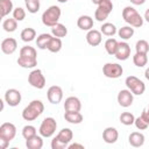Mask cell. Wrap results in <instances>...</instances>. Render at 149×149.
<instances>
[{
    "label": "cell",
    "instance_id": "39",
    "mask_svg": "<svg viewBox=\"0 0 149 149\" xmlns=\"http://www.w3.org/2000/svg\"><path fill=\"white\" fill-rule=\"evenodd\" d=\"M135 50H136V52H140V54H148L149 52V43L146 40H139L135 44Z\"/></svg>",
    "mask_w": 149,
    "mask_h": 149
},
{
    "label": "cell",
    "instance_id": "4",
    "mask_svg": "<svg viewBox=\"0 0 149 149\" xmlns=\"http://www.w3.org/2000/svg\"><path fill=\"white\" fill-rule=\"evenodd\" d=\"M125 84H126L127 88L133 92V94H135V95H142L146 91L144 83L135 76H128L125 80Z\"/></svg>",
    "mask_w": 149,
    "mask_h": 149
},
{
    "label": "cell",
    "instance_id": "16",
    "mask_svg": "<svg viewBox=\"0 0 149 149\" xmlns=\"http://www.w3.org/2000/svg\"><path fill=\"white\" fill-rule=\"evenodd\" d=\"M102 41V34L100 30L97 29H91L87 31L86 34V42L91 45V47H97L101 43Z\"/></svg>",
    "mask_w": 149,
    "mask_h": 149
},
{
    "label": "cell",
    "instance_id": "7",
    "mask_svg": "<svg viewBox=\"0 0 149 149\" xmlns=\"http://www.w3.org/2000/svg\"><path fill=\"white\" fill-rule=\"evenodd\" d=\"M102 73L107 78L116 79V78L121 77V74L123 73V69L118 63H106L102 66Z\"/></svg>",
    "mask_w": 149,
    "mask_h": 149
},
{
    "label": "cell",
    "instance_id": "43",
    "mask_svg": "<svg viewBox=\"0 0 149 149\" xmlns=\"http://www.w3.org/2000/svg\"><path fill=\"white\" fill-rule=\"evenodd\" d=\"M68 148H69V149H73V148H80V149H84V146L80 144V143H72V144H69Z\"/></svg>",
    "mask_w": 149,
    "mask_h": 149
},
{
    "label": "cell",
    "instance_id": "2",
    "mask_svg": "<svg viewBox=\"0 0 149 149\" xmlns=\"http://www.w3.org/2000/svg\"><path fill=\"white\" fill-rule=\"evenodd\" d=\"M122 19L132 27L134 28H140L143 26V17L141 14L132 6H126L122 9Z\"/></svg>",
    "mask_w": 149,
    "mask_h": 149
},
{
    "label": "cell",
    "instance_id": "27",
    "mask_svg": "<svg viewBox=\"0 0 149 149\" xmlns=\"http://www.w3.org/2000/svg\"><path fill=\"white\" fill-rule=\"evenodd\" d=\"M100 31H101V34L105 35V36H113V35H115V34L118 33L115 24H113V23H111V22H105V23H102L101 27H100Z\"/></svg>",
    "mask_w": 149,
    "mask_h": 149
},
{
    "label": "cell",
    "instance_id": "15",
    "mask_svg": "<svg viewBox=\"0 0 149 149\" xmlns=\"http://www.w3.org/2000/svg\"><path fill=\"white\" fill-rule=\"evenodd\" d=\"M119 139V132L115 127H107L104 129L102 132V140L108 143V144H113L118 141Z\"/></svg>",
    "mask_w": 149,
    "mask_h": 149
},
{
    "label": "cell",
    "instance_id": "48",
    "mask_svg": "<svg viewBox=\"0 0 149 149\" xmlns=\"http://www.w3.org/2000/svg\"><path fill=\"white\" fill-rule=\"evenodd\" d=\"M58 2H61V3H65V2H68L69 0H57Z\"/></svg>",
    "mask_w": 149,
    "mask_h": 149
},
{
    "label": "cell",
    "instance_id": "49",
    "mask_svg": "<svg viewBox=\"0 0 149 149\" xmlns=\"http://www.w3.org/2000/svg\"><path fill=\"white\" fill-rule=\"evenodd\" d=\"M146 111H147V113H148V114H149V106H148V107H147V109H146Z\"/></svg>",
    "mask_w": 149,
    "mask_h": 149
},
{
    "label": "cell",
    "instance_id": "5",
    "mask_svg": "<svg viewBox=\"0 0 149 149\" xmlns=\"http://www.w3.org/2000/svg\"><path fill=\"white\" fill-rule=\"evenodd\" d=\"M56 129H57L56 120L51 116H48L42 121V123L40 126V129H38V133L43 137H51L55 134Z\"/></svg>",
    "mask_w": 149,
    "mask_h": 149
},
{
    "label": "cell",
    "instance_id": "10",
    "mask_svg": "<svg viewBox=\"0 0 149 149\" xmlns=\"http://www.w3.org/2000/svg\"><path fill=\"white\" fill-rule=\"evenodd\" d=\"M5 101L7 102L8 106H12V107H15L17 106L20 102H21V92L16 88H8L6 92H5V97H3Z\"/></svg>",
    "mask_w": 149,
    "mask_h": 149
},
{
    "label": "cell",
    "instance_id": "31",
    "mask_svg": "<svg viewBox=\"0 0 149 149\" xmlns=\"http://www.w3.org/2000/svg\"><path fill=\"white\" fill-rule=\"evenodd\" d=\"M20 57H26V58H37V52L34 47L30 45H24L20 49Z\"/></svg>",
    "mask_w": 149,
    "mask_h": 149
},
{
    "label": "cell",
    "instance_id": "35",
    "mask_svg": "<svg viewBox=\"0 0 149 149\" xmlns=\"http://www.w3.org/2000/svg\"><path fill=\"white\" fill-rule=\"evenodd\" d=\"M120 122L125 126H132L135 122V116L130 112H123L120 115Z\"/></svg>",
    "mask_w": 149,
    "mask_h": 149
},
{
    "label": "cell",
    "instance_id": "25",
    "mask_svg": "<svg viewBox=\"0 0 149 149\" xmlns=\"http://www.w3.org/2000/svg\"><path fill=\"white\" fill-rule=\"evenodd\" d=\"M17 64L19 66L23 69H33L37 65V58H26V57H20L17 58Z\"/></svg>",
    "mask_w": 149,
    "mask_h": 149
},
{
    "label": "cell",
    "instance_id": "44",
    "mask_svg": "<svg viewBox=\"0 0 149 149\" xmlns=\"http://www.w3.org/2000/svg\"><path fill=\"white\" fill-rule=\"evenodd\" d=\"M129 1L135 6H141V5H143L146 2V0H129Z\"/></svg>",
    "mask_w": 149,
    "mask_h": 149
},
{
    "label": "cell",
    "instance_id": "33",
    "mask_svg": "<svg viewBox=\"0 0 149 149\" xmlns=\"http://www.w3.org/2000/svg\"><path fill=\"white\" fill-rule=\"evenodd\" d=\"M148 54H140V52H136L134 56H133V63L135 66L137 68H143L144 65H147L148 63Z\"/></svg>",
    "mask_w": 149,
    "mask_h": 149
},
{
    "label": "cell",
    "instance_id": "19",
    "mask_svg": "<svg viewBox=\"0 0 149 149\" xmlns=\"http://www.w3.org/2000/svg\"><path fill=\"white\" fill-rule=\"evenodd\" d=\"M134 125H135V127H136L137 129H140V130H144V129L148 128V126H149V114L147 113L146 109L141 113L140 116L135 118Z\"/></svg>",
    "mask_w": 149,
    "mask_h": 149
},
{
    "label": "cell",
    "instance_id": "28",
    "mask_svg": "<svg viewBox=\"0 0 149 149\" xmlns=\"http://www.w3.org/2000/svg\"><path fill=\"white\" fill-rule=\"evenodd\" d=\"M118 44H119V42L115 38H112V37L107 38L106 42H105V50H106V52L108 55H111V56H114L115 52H116V49H118Z\"/></svg>",
    "mask_w": 149,
    "mask_h": 149
},
{
    "label": "cell",
    "instance_id": "37",
    "mask_svg": "<svg viewBox=\"0 0 149 149\" xmlns=\"http://www.w3.org/2000/svg\"><path fill=\"white\" fill-rule=\"evenodd\" d=\"M37 135V132H36V128L31 125H27L22 128V136L24 137V140H28V139H31L33 136Z\"/></svg>",
    "mask_w": 149,
    "mask_h": 149
},
{
    "label": "cell",
    "instance_id": "22",
    "mask_svg": "<svg viewBox=\"0 0 149 149\" xmlns=\"http://www.w3.org/2000/svg\"><path fill=\"white\" fill-rule=\"evenodd\" d=\"M43 136L41 135H35L31 139L26 140V147L28 149H41L43 147Z\"/></svg>",
    "mask_w": 149,
    "mask_h": 149
},
{
    "label": "cell",
    "instance_id": "40",
    "mask_svg": "<svg viewBox=\"0 0 149 149\" xmlns=\"http://www.w3.org/2000/svg\"><path fill=\"white\" fill-rule=\"evenodd\" d=\"M13 17H14L16 21H22V20H24V17H26V10H24L22 7H16V8H14V10H13Z\"/></svg>",
    "mask_w": 149,
    "mask_h": 149
},
{
    "label": "cell",
    "instance_id": "38",
    "mask_svg": "<svg viewBox=\"0 0 149 149\" xmlns=\"http://www.w3.org/2000/svg\"><path fill=\"white\" fill-rule=\"evenodd\" d=\"M26 2V8L28 9L29 13L31 14H35L40 10V0H28V1H24Z\"/></svg>",
    "mask_w": 149,
    "mask_h": 149
},
{
    "label": "cell",
    "instance_id": "13",
    "mask_svg": "<svg viewBox=\"0 0 149 149\" xmlns=\"http://www.w3.org/2000/svg\"><path fill=\"white\" fill-rule=\"evenodd\" d=\"M115 58L119 61H126L130 56V45L127 42H119L118 49L115 52Z\"/></svg>",
    "mask_w": 149,
    "mask_h": 149
},
{
    "label": "cell",
    "instance_id": "20",
    "mask_svg": "<svg viewBox=\"0 0 149 149\" xmlns=\"http://www.w3.org/2000/svg\"><path fill=\"white\" fill-rule=\"evenodd\" d=\"M64 119L72 125H79L83 122L84 116L80 112H65L64 113Z\"/></svg>",
    "mask_w": 149,
    "mask_h": 149
},
{
    "label": "cell",
    "instance_id": "24",
    "mask_svg": "<svg viewBox=\"0 0 149 149\" xmlns=\"http://www.w3.org/2000/svg\"><path fill=\"white\" fill-rule=\"evenodd\" d=\"M52 37V34H48V33H43V34H40L36 38V45L38 49L41 50H44L47 49L48 47V43L50 41V38Z\"/></svg>",
    "mask_w": 149,
    "mask_h": 149
},
{
    "label": "cell",
    "instance_id": "6",
    "mask_svg": "<svg viewBox=\"0 0 149 149\" xmlns=\"http://www.w3.org/2000/svg\"><path fill=\"white\" fill-rule=\"evenodd\" d=\"M28 83H29L33 87H35V88H37V90L44 88L47 80H45V77H44L42 70H41V69H34V70L28 74Z\"/></svg>",
    "mask_w": 149,
    "mask_h": 149
},
{
    "label": "cell",
    "instance_id": "18",
    "mask_svg": "<svg viewBox=\"0 0 149 149\" xmlns=\"http://www.w3.org/2000/svg\"><path fill=\"white\" fill-rule=\"evenodd\" d=\"M77 26L81 30H91L93 28V19L90 15H80L77 20Z\"/></svg>",
    "mask_w": 149,
    "mask_h": 149
},
{
    "label": "cell",
    "instance_id": "1",
    "mask_svg": "<svg viewBox=\"0 0 149 149\" xmlns=\"http://www.w3.org/2000/svg\"><path fill=\"white\" fill-rule=\"evenodd\" d=\"M44 111V105L41 100H33L29 102L28 106H26L22 111V118L26 121H34L36 120Z\"/></svg>",
    "mask_w": 149,
    "mask_h": 149
},
{
    "label": "cell",
    "instance_id": "14",
    "mask_svg": "<svg viewBox=\"0 0 149 149\" xmlns=\"http://www.w3.org/2000/svg\"><path fill=\"white\" fill-rule=\"evenodd\" d=\"M17 49V42L13 37H7L1 42V51L6 55H12Z\"/></svg>",
    "mask_w": 149,
    "mask_h": 149
},
{
    "label": "cell",
    "instance_id": "41",
    "mask_svg": "<svg viewBox=\"0 0 149 149\" xmlns=\"http://www.w3.org/2000/svg\"><path fill=\"white\" fill-rule=\"evenodd\" d=\"M51 148L52 149H65V148H68V144H65V143H63L62 141H59L56 136L52 139V141H51Z\"/></svg>",
    "mask_w": 149,
    "mask_h": 149
},
{
    "label": "cell",
    "instance_id": "45",
    "mask_svg": "<svg viewBox=\"0 0 149 149\" xmlns=\"http://www.w3.org/2000/svg\"><path fill=\"white\" fill-rule=\"evenodd\" d=\"M143 19L147 21V22H149V8L146 10V13H144V16H143Z\"/></svg>",
    "mask_w": 149,
    "mask_h": 149
},
{
    "label": "cell",
    "instance_id": "11",
    "mask_svg": "<svg viewBox=\"0 0 149 149\" xmlns=\"http://www.w3.org/2000/svg\"><path fill=\"white\" fill-rule=\"evenodd\" d=\"M116 99H118V104H119L121 107L127 108V107L132 106V104H133V101H134V94H133V92H132L130 90H128V88H127V90H121V91L118 93Z\"/></svg>",
    "mask_w": 149,
    "mask_h": 149
},
{
    "label": "cell",
    "instance_id": "9",
    "mask_svg": "<svg viewBox=\"0 0 149 149\" xmlns=\"http://www.w3.org/2000/svg\"><path fill=\"white\" fill-rule=\"evenodd\" d=\"M47 98L49 100V102L54 104V105H57L62 101L63 99V90L61 86L58 85H52L48 88L47 91Z\"/></svg>",
    "mask_w": 149,
    "mask_h": 149
},
{
    "label": "cell",
    "instance_id": "23",
    "mask_svg": "<svg viewBox=\"0 0 149 149\" xmlns=\"http://www.w3.org/2000/svg\"><path fill=\"white\" fill-rule=\"evenodd\" d=\"M62 47H63L62 40H61L59 37H55V36H52V37L50 38L49 43H48V47H47V49H48L50 52H54V54H56V52H59V51H61Z\"/></svg>",
    "mask_w": 149,
    "mask_h": 149
},
{
    "label": "cell",
    "instance_id": "8",
    "mask_svg": "<svg viewBox=\"0 0 149 149\" xmlns=\"http://www.w3.org/2000/svg\"><path fill=\"white\" fill-rule=\"evenodd\" d=\"M15 135H16V127L14 123L3 122L0 126V139L7 140L8 142H10L12 140H14Z\"/></svg>",
    "mask_w": 149,
    "mask_h": 149
},
{
    "label": "cell",
    "instance_id": "50",
    "mask_svg": "<svg viewBox=\"0 0 149 149\" xmlns=\"http://www.w3.org/2000/svg\"><path fill=\"white\" fill-rule=\"evenodd\" d=\"M24 1H28V0H24Z\"/></svg>",
    "mask_w": 149,
    "mask_h": 149
},
{
    "label": "cell",
    "instance_id": "42",
    "mask_svg": "<svg viewBox=\"0 0 149 149\" xmlns=\"http://www.w3.org/2000/svg\"><path fill=\"white\" fill-rule=\"evenodd\" d=\"M9 142L7 140H3V139H0V149H6L8 147Z\"/></svg>",
    "mask_w": 149,
    "mask_h": 149
},
{
    "label": "cell",
    "instance_id": "21",
    "mask_svg": "<svg viewBox=\"0 0 149 149\" xmlns=\"http://www.w3.org/2000/svg\"><path fill=\"white\" fill-rule=\"evenodd\" d=\"M56 137L59 140V141H62L63 143H65V144H70V142L72 141V139H73V133H72V130L70 129V128H63L62 130H59V133L56 135Z\"/></svg>",
    "mask_w": 149,
    "mask_h": 149
},
{
    "label": "cell",
    "instance_id": "26",
    "mask_svg": "<svg viewBox=\"0 0 149 149\" xmlns=\"http://www.w3.org/2000/svg\"><path fill=\"white\" fill-rule=\"evenodd\" d=\"M51 34L55 37H59V38L65 37L68 35V28L63 23H59L58 22L57 24H55L54 27H51Z\"/></svg>",
    "mask_w": 149,
    "mask_h": 149
},
{
    "label": "cell",
    "instance_id": "12",
    "mask_svg": "<svg viewBox=\"0 0 149 149\" xmlns=\"http://www.w3.org/2000/svg\"><path fill=\"white\" fill-rule=\"evenodd\" d=\"M81 102L77 97H68L64 101V111L65 112H80Z\"/></svg>",
    "mask_w": 149,
    "mask_h": 149
},
{
    "label": "cell",
    "instance_id": "29",
    "mask_svg": "<svg viewBox=\"0 0 149 149\" xmlns=\"http://www.w3.org/2000/svg\"><path fill=\"white\" fill-rule=\"evenodd\" d=\"M134 33H135L134 27H132V26H123V27L119 28V30H118V35L122 40H129L130 37H133Z\"/></svg>",
    "mask_w": 149,
    "mask_h": 149
},
{
    "label": "cell",
    "instance_id": "36",
    "mask_svg": "<svg viewBox=\"0 0 149 149\" xmlns=\"http://www.w3.org/2000/svg\"><path fill=\"white\" fill-rule=\"evenodd\" d=\"M109 14H111V12H108L107 9H104L102 7L98 6L97 9H95V12H94V19L97 21H99V22H104L108 17Z\"/></svg>",
    "mask_w": 149,
    "mask_h": 149
},
{
    "label": "cell",
    "instance_id": "3",
    "mask_svg": "<svg viewBox=\"0 0 149 149\" xmlns=\"http://www.w3.org/2000/svg\"><path fill=\"white\" fill-rule=\"evenodd\" d=\"M61 15H62V10L58 6H50L49 8H47L43 14H42V23L47 27H54L55 24L58 23L59 19H61Z\"/></svg>",
    "mask_w": 149,
    "mask_h": 149
},
{
    "label": "cell",
    "instance_id": "47",
    "mask_svg": "<svg viewBox=\"0 0 149 149\" xmlns=\"http://www.w3.org/2000/svg\"><path fill=\"white\" fill-rule=\"evenodd\" d=\"M91 1H92L94 5H97V6H98V5H99V2H100L101 0H91Z\"/></svg>",
    "mask_w": 149,
    "mask_h": 149
},
{
    "label": "cell",
    "instance_id": "46",
    "mask_svg": "<svg viewBox=\"0 0 149 149\" xmlns=\"http://www.w3.org/2000/svg\"><path fill=\"white\" fill-rule=\"evenodd\" d=\"M144 77H146V78L149 80V68L146 70V72H144Z\"/></svg>",
    "mask_w": 149,
    "mask_h": 149
},
{
    "label": "cell",
    "instance_id": "34",
    "mask_svg": "<svg viewBox=\"0 0 149 149\" xmlns=\"http://www.w3.org/2000/svg\"><path fill=\"white\" fill-rule=\"evenodd\" d=\"M2 28L7 33H13L17 28V21L14 17H12V19L10 17L9 19H5L3 22H2Z\"/></svg>",
    "mask_w": 149,
    "mask_h": 149
},
{
    "label": "cell",
    "instance_id": "32",
    "mask_svg": "<svg viewBox=\"0 0 149 149\" xmlns=\"http://www.w3.org/2000/svg\"><path fill=\"white\" fill-rule=\"evenodd\" d=\"M13 2L12 0H0V12H1V17L7 16L10 12H13Z\"/></svg>",
    "mask_w": 149,
    "mask_h": 149
},
{
    "label": "cell",
    "instance_id": "17",
    "mask_svg": "<svg viewBox=\"0 0 149 149\" xmlns=\"http://www.w3.org/2000/svg\"><path fill=\"white\" fill-rule=\"evenodd\" d=\"M144 140H146L144 135H143L142 133H140V132H133V133H130V135L128 136V142H129V144H130L132 147H135V148L142 147L143 143H144Z\"/></svg>",
    "mask_w": 149,
    "mask_h": 149
},
{
    "label": "cell",
    "instance_id": "30",
    "mask_svg": "<svg viewBox=\"0 0 149 149\" xmlns=\"http://www.w3.org/2000/svg\"><path fill=\"white\" fill-rule=\"evenodd\" d=\"M20 37H21V40L23 42H31L36 37V30L34 28H24L21 31Z\"/></svg>",
    "mask_w": 149,
    "mask_h": 149
}]
</instances>
